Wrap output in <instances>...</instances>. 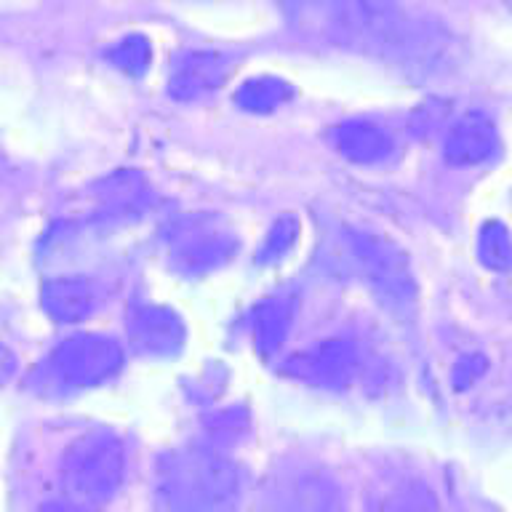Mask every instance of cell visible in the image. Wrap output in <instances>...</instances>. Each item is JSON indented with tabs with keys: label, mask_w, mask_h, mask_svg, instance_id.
Returning a JSON list of instances; mask_svg holds the SVG:
<instances>
[{
	"label": "cell",
	"mask_w": 512,
	"mask_h": 512,
	"mask_svg": "<svg viewBox=\"0 0 512 512\" xmlns=\"http://www.w3.org/2000/svg\"><path fill=\"white\" fill-rule=\"evenodd\" d=\"M155 496L166 510H227L238 504L240 470L214 448H179L160 456Z\"/></svg>",
	"instance_id": "1"
},
{
	"label": "cell",
	"mask_w": 512,
	"mask_h": 512,
	"mask_svg": "<svg viewBox=\"0 0 512 512\" xmlns=\"http://www.w3.org/2000/svg\"><path fill=\"white\" fill-rule=\"evenodd\" d=\"M347 246L360 280L366 283L376 302L395 318H414L419 288L406 248L395 243L390 235L366 227L347 230Z\"/></svg>",
	"instance_id": "2"
},
{
	"label": "cell",
	"mask_w": 512,
	"mask_h": 512,
	"mask_svg": "<svg viewBox=\"0 0 512 512\" xmlns=\"http://www.w3.org/2000/svg\"><path fill=\"white\" fill-rule=\"evenodd\" d=\"M126 475V446L110 430L80 435L64 451L59 483L72 507H102L118 494Z\"/></svg>",
	"instance_id": "3"
},
{
	"label": "cell",
	"mask_w": 512,
	"mask_h": 512,
	"mask_svg": "<svg viewBox=\"0 0 512 512\" xmlns=\"http://www.w3.org/2000/svg\"><path fill=\"white\" fill-rule=\"evenodd\" d=\"M238 254V238L216 216L198 214L179 222L168 238V267L184 278H203Z\"/></svg>",
	"instance_id": "4"
},
{
	"label": "cell",
	"mask_w": 512,
	"mask_h": 512,
	"mask_svg": "<svg viewBox=\"0 0 512 512\" xmlns=\"http://www.w3.org/2000/svg\"><path fill=\"white\" fill-rule=\"evenodd\" d=\"M48 366L67 387H96L123 368V347L112 336L75 334L56 344Z\"/></svg>",
	"instance_id": "5"
},
{
	"label": "cell",
	"mask_w": 512,
	"mask_h": 512,
	"mask_svg": "<svg viewBox=\"0 0 512 512\" xmlns=\"http://www.w3.org/2000/svg\"><path fill=\"white\" fill-rule=\"evenodd\" d=\"M358 368L360 355L355 342L336 336L288 358L283 374L312 387H323V390H344L352 384Z\"/></svg>",
	"instance_id": "6"
},
{
	"label": "cell",
	"mask_w": 512,
	"mask_h": 512,
	"mask_svg": "<svg viewBox=\"0 0 512 512\" xmlns=\"http://www.w3.org/2000/svg\"><path fill=\"white\" fill-rule=\"evenodd\" d=\"M227 72H230V59L222 51H208V48L182 51L171 64L168 94L176 102H198L222 86Z\"/></svg>",
	"instance_id": "7"
},
{
	"label": "cell",
	"mask_w": 512,
	"mask_h": 512,
	"mask_svg": "<svg viewBox=\"0 0 512 512\" xmlns=\"http://www.w3.org/2000/svg\"><path fill=\"white\" fill-rule=\"evenodd\" d=\"M184 323L174 310L158 304H142L128 318V339L139 355L171 358L184 347Z\"/></svg>",
	"instance_id": "8"
},
{
	"label": "cell",
	"mask_w": 512,
	"mask_h": 512,
	"mask_svg": "<svg viewBox=\"0 0 512 512\" xmlns=\"http://www.w3.org/2000/svg\"><path fill=\"white\" fill-rule=\"evenodd\" d=\"M499 152V131L486 112H467L456 120L446 136L443 158L448 166L470 168L486 163Z\"/></svg>",
	"instance_id": "9"
},
{
	"label": "cell",
	"mask_w": 512,
	"mask_h": 512,
	"mask_svg": "<svg viewBox=\"0 0 512 512\" xmlns=\"http://www.w3.org/2000/svg\"><path fill=\"white\" fill-rule=\"evenodd\" d=\"M331 144L342 158L358 166H376L392 158L395 136L374 120L352 118L331 128Z\"/></svg>",
	"instance_id": "10"
},
{
	"label": "cell",
	"mask_w": 512,
	"mask_h": 512,
	"mask_svg": "<svg viewBox=\"0 0 512 512\" xmlns=\"http://www.w3.org/2000/svg\"><path fill=\"white\" fill-rule=\"evenodd\" d=\"M94 198L96 211H99L102 219L128 222L134 216H142L144 208L150 206L152 190L139 171H131V168L126 171L123 168V171H115V174L96 184Z\"/></svg>",
	"instance_id": "11"
},
{
	"label": "cell",
	"mask_w": 512,
	"mask_h": 512,
	"mask_svg": "<svg viewBox=\"0 0 512 512\" xmlns=\"http://www.w3.org/2000/svg\"><path fill=\"white\" fill-rule=\"evenodd\" d=\"M40 307L56 323H80L91 318L99 307V291L91 280L80 275L51 278L40 288Z\"/></svg>",
	"instance_id": "12"
},
{
	"label": "cell",
	"mask_w": 512,
	"mask_h": 512,
	"mask_svg": "<svg viewBox=\"0 0 512 512\" xmlns=\"http://www.w3.org/2000/svg\"><path fill=\"white\" fill-rule=\"evenodd\" d=\"M296 315V296L288 291H280L275 296H267L264 302L256 304L254 310V342L256 350L264 358H272L283 347L291 323Z\"/></svg>",
	"instance_id": "13"
},
{
	"label": "cell",
	"mask_w": 512,
	"mask_h": 512,
	"mask_svg": "<svg viewBox=\"0 0 512 512\" xmlns=\"http://www.w3.org/2000/svg\"><path fill=\"white\" fill-rule=\"evenodd\" d=\"M275 502L291 510H326L336 504V486L320 472H294L278 480Z\"/></svg>",
	"instance_id": "14"
},
{
	"label": "cell",
	"mask_w": 512,
	"mask_h": 512,
	"mask_svg": "<svg viewBox=\"0 0 512 512\" xmlns=\"http://www.w3.org/2000/svg\"><path fill=\"white\" fill-rule=\"evenodd\" d=\"M352 6L358 11V19L368 38L390 51L398 48L408 27L398 0H352Z\"/></svg>",
	"instance_id": "15"
},
{
	"label": "cell",
	"mask_w": 512,
	"mask_h": 512,
	"mask_svg": "<svg viewBox=\"0 0 512 512\" xmlns=\"http://www.w3.org/2000/svg\"><path fill=\"white\" fill-rule=\"evenodd\" d=\"M283 14L302 30L334 35L347 27V0H275Z\"/></svg>",
	"instance_id": "16"
},
{
	"label": "cell",
	"mask_w": 512,
	"mask_h": 512,
	"mask_svg": "<svg viewBox=\"0 0 512 512\" xmlns=\"http://www.w3.org/2000/svg\"><path fill=\"white\" fill-rule=\"evenodd\" d=\"M291 96H294L291 83L283 78H272V75H259V78H248L246 83H240L235 91V104L251 115H270L283 107Z\"/></svg>",
	"instance_id": "17"
},
{
	"label": "cell",
	"mask_w": 512,
	"mask_h": 512,
	"mask_svg": "<svg viewBox=\"0 0 512 512\" xmlns=\"http://www.w3.org/2000/svg\"><path fill=\"white\" fill-rule=\"evenodd\" d=\"M478 259L491 272L512 270V235L499 219H488L478 232Z\"/></svg>",
	"instance_id": "18"
},
{
	"label": "cell",
	"mask_w": 512,
	"mask_h": 512,
	"mask_svg": "<svg viewBox=\"0 0 512 512\" xmlns=\"http://www.w3.org/2000/svg\"><path fill=\"white\" fill-rule=\"evenodd\" d=\"M110 62L118 67L120 72H126L131 78H139L147 72L152 59V48L150 40L144 35H128V38L118 40L115 46L110 48Z\"/></svg>",
	"instance_id": "19"
},
{
	"label": "cell",
	"mask_w": 512,
	"mask_h": 512,
	"mask_svg": "<svg viewBox=\"0 0 512 512\" xmlns=\"http://www.w3.org/2000/svg\"><path fill=\"white\" fill-rule=\"evenodd\" d=\"M296 235H299V222H296L294 216L291 214L280 216L278 222L270 227V232H267V238H264L262 248H259V254H256V262L259 264L280 262V259L294 248Z\"/></svg>",
	"instance_id": "20"
},
{
	"label": "cell",
	"mask_w": 512,
	"mask_h": 512,
	"mask_svg": "<svg viewBox=\"0 0 512 512\" xmlns=\"http://www.w3.org/2000/svg\"><path fill=\"white\" fill-rule=\"evenodd\" d=\"M488 360L483 355H462V358L456 360L454 366V387L456 390H467L472 384L478 382L480 376L486 374Z\"/></svg>",
	"instance_id": "21"
}]
</instances>
